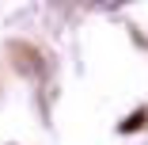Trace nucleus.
I'll use <instances>...</instances> for the list:
<instances>
[]
</instances>
